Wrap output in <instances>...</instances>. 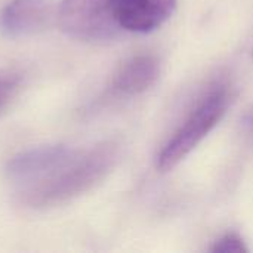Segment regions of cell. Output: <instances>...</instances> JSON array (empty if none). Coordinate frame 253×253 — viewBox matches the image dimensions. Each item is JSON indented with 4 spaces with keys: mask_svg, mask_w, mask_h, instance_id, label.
I'll return each mask as SVG.
<instances>
[{
    "mask_svg": "<svg viewBox=\"0 0 253 253\" xmlns=\"http://www.w3.org/2000/svg\"><path fill=\"white\" fill-rule=\"evenodd\" d=\"M230 105V92L225 84L213 86L185 117L173 136L157 154L156 166L160 172H169L178 166L221 122Z\"/></svg>",
    "mask_w": 253,
    "mask_h": 253,
    "instance_id": "cell-2",
    "label": "cell"
},
{
    "mask_svg": "<svg viewBox=\"0 0 253 253\" xmlns=\"http://www.w3.org/2000/svg\"><path fill=\"white\" fill-rule=\"evenodd\" d=\"M160 65L151 55H136L123 62L111 79L113 92L133 96L148 90L159 79Z\"/></svg>",
    "mask_w": 253,
    "mask_h": 253,
    "instance_id": "cell-6",
    "label": "cell"
},
{
    "mask_svg": "<svg viewBox=\"0 0 253 253\" xmlns=\"http://www.w3.org/2000/svg\"><path fill=\"white\" fill-rule=\"evenodd\" d=\"M119 144L101 142L70 157L49 179L22 191V202L30 208H50L65 203L95 187L114 168L119 159Z\"/></svg>",
    "mask_w": 253,
    "mask_h": 253,
    "instance_id": "cell-1",
    "label": "cell"
},
{
    "mask_svg": "<svg viewBox=\"0 0 253 253\" xmlns=\"http://www.w3.org/2000/svg\"><path fill=\"white\" fill-rule=\"evenodd\" d=\"M252 58H253V49H252Z\"/></svg>",
    "mask_w": 253,
    "mask_h": 253,
    "instance_id": "cell-11",
    "label": "cell"
},
{
    "mask_svg": "<svg viewBox=\"0 0 253 253\" xmlns=\"http://www.w3.org/2000/svg\"><path fill=\"white\" fill-rule=\"evenodd\" d=\"M213 253H246L249 252L243 239L236 233H227L218 239L209 249Z\"/></svg>",
    "mask_w": 253,
    "mask_h": 253,
    "instance_id": "cell-8",
    "label": "cell"
},
{
    "mask_svg": "<svg viewBox=\"0 0 253 253\" xmlns=\"http://www.w3.org/2000/svg\"><path fill=\"white\" fill-rule=\"evenodd\" d=\"M74 153L76 150L65 145L33 148L15 156L7 163L6 173L15 185L27 191L49 179Z\"/></svg>",
    "mask_w": 253,
    "mask_h": 253,
    "instance_id": "cell-4",
    "label": "cell"
},
{
    "mask_svg": "<svg viewBox=\"0 0 253 253\" xmlns=\"http://www.w3.org/2000/svg\"><path fill=\"white\" fill-rule=\"evenodd\" d=\"M176 0H130L122 19L127 33H150L165 24L175 12Z\"/></svg>",
    "mask_w": 253,
    "mask_h": 253,
    "instance_id": "cell-7",
    "label": "cell"
},
{
    "mask_svg": "<svg viewBox=\"0 0 253 253\" xmlns=\"http://www.w3.org/2000/svg\"><path fill=\"white\" fill-rule=\"evenodd\" d=\"M52 18L50 0H10L0 12V31L12 39L42 31Z\"/></svg>",
    "mask_w": 253,
    "mask_h": 253,
    "instance_id": "cell-5",
    "label": "cell"
},
{
    "mask_svg": "<svg viewBox=\"0 0 253 253\" xmlns=\"http://www.w3.org/2000/svg\"><path fill=\"white\" fill-rule=\"evenodd\" d=\"M21 83V76L13 71L0 73V111L13 98Z\"/></svg>",
    "mask_w": 253,
    "mask_h": 253,
    "instance_id": "cell-9",
    "label": "cell"
},
{
    "mask_svg": "<svg viewBox=\"0 0 253 253\" xmlns=\"http://www.w3.org/2000/svg\"><path fill=\"white\" fill-rule=\"evenodd\" d=\"M243 123H245V127H246L248 133H249L251 136H253V114L246 116L245 120H243Z\"/></svg>",
    "mask_w": 253,
    "mask_h": 253,
    "instance_id": "cell-10",
    "label": "cell"
},
{
    "mask_svg": "<svg viewBox=\"0 0 253 253\" xmlns=\"http://www.w3.org/2000/svg\"><path fill=\"white\" fill-rule=\"evenodd\" d=\"M129 3L130 0H62L59 24L74 39L110 40L123 31L122 19Z\"/></svg>",
    "mask_w": 253,
    "mask_h": 253,
    "instance_id": "cell-3",
    "label": "cell"
}]
</instances>
